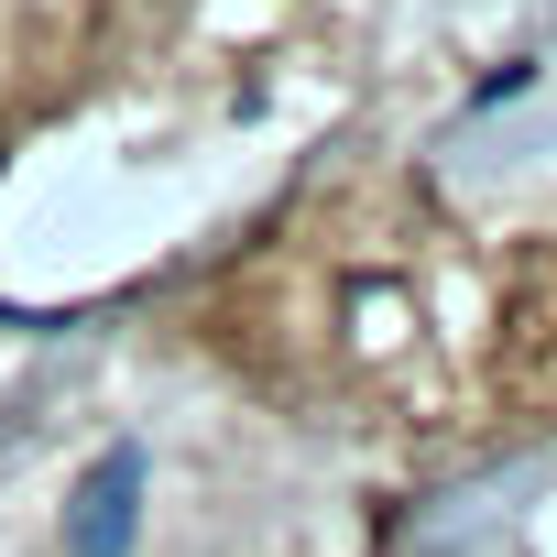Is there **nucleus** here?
<instances>
[{
  "label": "nucleus",
  "instance_id": "obj_1",
  "mask_svg": "<svg viewBox=\"0 0 557 557\" xmlns=\"http://www.w3.org/2000/svg\"><path fill=\"white\" fill-rule=\"evenodd\" d=\"M132 535V459H110V481L88 492V513H77V557H110Z\"/></svg>",
  "mask_w": 557,
  "mask_h": 557
}]
</instances>
